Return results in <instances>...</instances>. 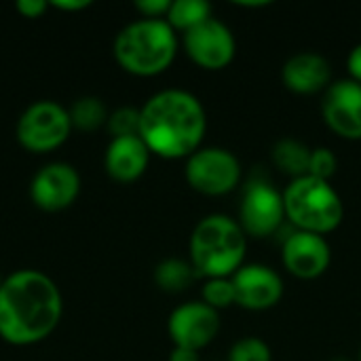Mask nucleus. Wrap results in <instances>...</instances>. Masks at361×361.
<instances>
[{
  "instance_id": "b1692460",
  "label": "nucleus",
  "mask_w": 361,
  "mask_h": 361,
  "mask_svg": "<svg viewBox=\"0 0 361 361\" xmlns=\"http://www.w3.org/2000/svg\"><path fill=\"white\" fill-rule=\"evenodd\" d=\"M336 169H338V159L330 148H324V146L313 148L311 163H309V176L330 182L332 176L336 173Z\"/></svg>"
},
{
  "instance_id": "9b49d317",
  "label": "nucleus",
  "mask_w": 361,
  "mask_h": 361,
  "mask_svg": "<svg viewBox=\"0 0 361 361\" xmlns=\"http://www.w3.org/2000/svg\"><path fill=\"white\" fill-rule=\"evenodd\" d=\"M322 116L330 131L343 140H361V85L343 78L334 80L322 97Z\"/></svg>"
},
{
  "instance_id": "4be33fe9",
  "label": "nucleus",
  "mask_w": 361,
  "mask_h": 361,
  "mask_svg": "<svg viewBox=\"0 0 361 361\" xmlns=\"http://www.w3.org/2000/svg\"><path fill=\"white\" fill-rule=\"evenodd\" d=\"M112 137H127V135H140V108L123 106L108 114L106 123Z\"/></svg>"
},
{
  "instance_id": "aec40b11",
  "label": "nucleus",
  "mask_w": 361,
  "mask_h": 361,
  "mask_svg": "<svg viewBox=\"0 0 361 361\" xmlns=\"http://www.w3.org/2000/svg\"><path fill=\"white\" fill-rule=\"evenodd\" d=\"M68 112H70L72 129L95 131L108 123V110H106L104 102L99 97H93V95L78 97Z\"/></svg>"
},
{
  "instance_id": "7c9ffc66",
  "label": "nucleus",
  "mask_w": 361,
  "mask_h": 361,
  "mask_svg": "<svg viewBox=\"0 0 361 361\" xmlns=\"http://www.w3.org/2000/svg\"><path fill=\"white\" fill-rule=\"evenodd\" d=\"M360 361H361V347H360Z\"/></svg>"
},
{
  "instance_id": "423d86ee",
  "label": "nucleus",
  "mask_w": 361,
  "mask_h": 361,
  "mask_svg": "<svg viewBox=\"0 0 361 361\" xmlns=\"http://www.w3.org/2000/svg\"><path fill=\"white\" fill-rule=\"evenodd\" d=\"M184 178L199 195L224 197L241 184L243 167L237 154L228 148L201 146L186 159Z\"/></svg>"
},
{
  "instance_id": "f8f14e48",
  "label": "nucleus",
  "mask_w": 361,
  "mask_h": 361,
  "mask_svg": "<svg viewBox=\"0 0 361 361\" xmlns=\"http://www.w3.org/2000/svg\"><path fill=\"white\" fill-rule=\"evenodd\" d=\"M80 195V173L70 163H49L30 182V197L42 212H61Z\"/></svg>"
},
{
  "instance_id": "f3484780",
  "label": "nucleus",
  "mask_w": 361,
  "mask_h": 361,
  "mask_svg": "<svg viewBox=\"0 0 361 361\" xmlns=\"http://www.w3.org/2000/svg\"><path fill=\"white\" fill-rule=\"evenodd\" d=\"M197 279H201V275L197 273V269L192 267L190 260L165 258L154 269V283L159 286V290H163L167 294H182Z\"/></svg>"
},
{
  "instance_id": "f257e3e1",
  "label": "nucleus",
  "mask_w": 361,
  "mask_h": 361,
  "mask_svg": "<svg viewBox=\"0 0 361 361\" xmlns=\"http://www.w3.org/2000/svg\"><path fill=\"white\" fill-rule=\"evenodd\" d=\"M63 315L57 283L34 269L6 275L0 283V338L15 347L36 345L53 334Z\"/></svg>"
},
{
  "instance_id": "393cba45",
  "label": "nucleus",
  "mask_w": 361,
  "mask_h": 361,
  "mask_svg": "<svg viewBox=\"0 0 361 361\" xmlns=\"http://www.w3.org/2000/svg\"><path fill=\"white\" fill-rule=\"evenodd\" d=\"M133 6L144 19H165L169 13L171 0H137Z\"/></svg>"
},
{
  "instance_id": "20e7f679",
  "label": "nucleus",
  "mask_w": 361,
  "mask_h": 361,
  "mask_svg": "<svg viewBox=\"0 0 361 361\" xmlns=\"http://www.w3.org/2000/svg\"><path fill=\"white\" fill-rule=\"evenodd\" d=\"M178 34L165 19H135L114 38V59L133 76L163 74L178 55Z\"/></svg>"
},
{
  "instance_id": "412c9836",
  "label": "nucleus",
  "mask_w": 361,
  "mask_h": 361,
  "mask_svg": "<svg viewBox=\"0 0 361 361\" xmlns=\"http://www.w3.org/2000/svg\"><path fill=\"white\" fill-rule=\"evenodd\" d=\"M201 300L218 313L237 305V296H235V288H233L231 277L205 279L203 288H201Z\"/></svg>"
},
{
  "instance_id": "cd10ccee",
  "label": "nucleus",
  "mask_w": 361,
  "mask_h": 361,
  "mask_svg": "<svg viewBox=\"0 0 361 361\" xmlns=\"http://www.w3.org/2000/svg\"><path fill=\"white\" fill-rule=\"evenodd\" d=\"M49 6L72 13V11H82V8L91 6V0H53V2H49Z\"/></svg>"
},
{
  "instance_id": "2eb2a0df",
  "label": "nucleus",
  "mask_w": 361,
  "mask_h": 361,
  "mask_svg": "<svg viewBox=\"0 0 361 361\" xmlns=\"http://www.w3.org/2000/svg\"><path fill=\"white\" fill-rule=\"evenodd\" d=\"M281 80L296 95L324 93L332 85V66L317 51H300L283 63Z\"/></svg>"
},
{
  "instance_id": "c85d7f7f",
  "label": "nucleus",
  "mask_w": 361,
  "mask_h": 361,
  "mask_svg": "<svg viewBox=\"0 0 361 361\" xmlns=\"http://www.w3.org/2000/svg\"><path fill=\"white\" fill-rule=\"evenodd\" d=\"M167 361H201V360H199V353H197V351L182 349V347H173V349H171V353H169V360Z\"/></svg>"
},
{
  "instance_id": "0eeeda50",
  "label": "nucleus",
  "mask_w": 361,
  "mask_h": 361,
  "mask_svg": "<svg viewBox=\"0 0 361 361\" xmlns=\"http://www.w3.org/2000/svg\"><path fill=\"white\" fill-rule=\"evenodd\" d=\"M72 131L70 112L51 99H40L30 104L17 121V142L21 148L42 154L66 144Z\"/></svg>"
},
{
  "instance_id": "6ab92c4d",
  "label": "nucleus",
  "mask_w": 361,
  "mask_h": 361,
  "mask_svg": "<svg viewBox=\"0 0 361 361\" xmlns=\"http://www.w3.org/2000/svg\"><path fill=\"white\" fill-rule=\"evenodd\" d=\"M212 4L205 0H171L169 13L165 21L176 30V32H190L192 27L201 25L203 21L212 19Z\"/></svg>"
},
{
  "instance_id": "2f4dec72",
  "label": "nucleus",
  "mask_w": 361,
  "mask_h": 361,
  "mask_svg": "<svg viewBox=\"0 0 361 361\" xmlns=\"http://www.w3.org/2000/svg\"><path fill=\"white\" fill-rule=\"evenodd\" d=\"M0 283H2V279H0Z\"/></svg>"
},
{
  "instance_id": "f03ea898",
  "label": "nucleus",
  "mask_w": 361,
  "mask_h": 361,
  "mask_svg": "<svg viewBox=\"0 0 361 361\" xmlns=\"http://www.w3.org/2000/svg\"><path fill=\"white\" fill-rule=\"evenodd\" d=\"M205 133L207 112L190 91L165 89L140 108V137L161 159H188L201 148Z\"/></svg>"
},
{
  "instance_id": "7ed1b4c3",
  "label": "nucleus",
  "mask_w": 361,
  "mask_h": 361,
  "mask_svg": "<svg viewBox=\"0 0 361 361\" xmlns=\"http://www.w3.org/2000/svg\"><path fill=\"white\" fill-rule=\"evenodd\" d=\"M188 254L201 279L233 277L245 264L247 235L235 218L209 214L195 224Z\"/></svg>"
},
{
  "instance_id": "6e6552de",
  "label": "nucleus",
  "mask_w": 361,
  "mask_h": 361,
  "mask_svg": "<svg viewBox=\"0 0 361 361\" xmlns=\"http://www.w3.org/2000/svg\"><path fill=\"white\" fill-rule=\"evenodd\" d=\"M237 222L241 224L247 237L254 239L273 237L286 222L283 192L277 190L267 180L247 182L241 195Z\"/></svg>"
},
{
  "instance_id": "a878e982",
  "label": "nucleus",
  "mask_w": 361,
  "mask_h": 361,
  "mask_svg": "<svg viewBox=\"0 0 361 361\" xmlns=\"http://www.w3.org/2000/svg\"><path fill=\"white\" fill-rule=\"evenodd\" d=\"M15 8L19 11V15L27 17V19H36L49 8V2L47 0H17Z\"/></svg>"
},
{
  "instance_id": "bb28decb",
  "label": "nucleus",
  "mask_w": 361,
  "mask_h": 361,
  "mask_svg": "<svg viewBox=\"0 0 361 361\" xmlns=\"http://www.w3.org/2000/svg\"><path fill=\"white\" fill-rule=\"evenodd\" d=\"M347 68H349V78L361 85V42L351 49L347 57Z\"/></svg>"
},
{
  "instance_id": "5701e85b",
  "label": "nucleus",
  "mask_w": 361,
  "mask_h": 361,
  "mask_svg": "<svg viewBox=\"0 0 361 361\" xmlns=\"http://www.w3.org/2000/svg\"><path fill=\"white\" fill-rule=\"evenodd\" d=\"M228 361H273V353L267 341L258 336H245L231 347Z\"/></svg>"
},
{
  "instance_id": "4468645a",
  "label": "nucleus",
  "mask_w": 361,
  "mask_h": 361,
  "mask_svg": "<svg viewBox=\"0 0 361 361\" xmlns=\"http://www.w3.org/2000/svg\"><path fill=\"white\" fill-rule=\"evenodd\" d=\"M237 305L247 311H269L283 296L281 275L267 264H243L233 277Z\"/></svg>"
},
{
  "instance_id": "dca6fc26",
  "label": "nucleus",
  "mask_w": 361,
  "mask_h": 361,
  "mask_svg": "<svg viewBox=\"0 0 361 361\" xmlns=\"http://www.w3.org/2000/svg\"><path fill=\"white\" fill-rule=\"evenodd\" d=\"M148 163H150V150L140 135L112 137L104 157L108 176L121 184L140 180L146 173Z\"/></svg>"
},
{
  "instance_id": "1a4fd4ad",
  "label": "nucleus",
  "mask_w": 361,
  "mask_h": 361,
  "mask_svg": "<svg viewBox=\"0 0 361 361\" xmlns=\"http://www.w3.org/2000/svg\"><path fill=\"white\" fill-rule=\"evenodd\" d=\"M182 44L188 59L209 72L228 68L237 53V40L233 30L216 17L182 34Z\"/></svg>"
},
{
  "instance_id": "a211bd4d",
  "label": "nucleus",
  "mask_w": 361,
  "mask_h": 361,
  "mask_svg": "<svg viewBox=\"0 0 361 361\" xmlns=\"http://www.w3.org/2000/svg\"><path fill=\"white\" fill-rule=\"evenodd\" d=\"M311 152L313 148H309L307 144H302L300 140L294 137H283L273 146V163L277 165L279 171L288 173L292 180L309 176V163H311Z\"/></svg>"
},
{
  "instance_id": "ddd939ff",
  "label": "nucleus",
  "mask_w": 361,
  "mask_h": 361,
  "mask_svg": "<svg viewBox=\"0 0 361 361\" xmlns=\"http://www.w3.org/2000/svg\"><path fill=\"white\" fill-rule=\"evenodd\" d=\"M281 262L290 275L302 281L322 277L332 262V247L326 237L294 231L281 245Z\"/></svg>"
},
{
  "instance_id": "9d476101",
  "label": "nucleus",
  "mask_w": 361,
  "mask_h": 361,
  "mask_svg": "<svg viewBox=\"0 0 361 361\" xmlns=\"http://www.w3.org/2000/svg\"><path fill=\"white\" fill-rule=\"evenodd\" d=\"M220 332V313L203 300H188L176 307L167 319V334L173 347L203 351Z\"/></svg>"
},
{
  "instance_id": "c756f323",
  "label": "nucleus",
  "mask_w": 361,
  "mask_h": 361,
  "mask_svg": "<svg viewBox=\"0 0 361 361\" xmlns=\"http://www.w3.org/2000/svg\"><path fill=\"white\" fill-rule=\"evenodd\" d=\"M332 361H349V360H345V357H336V360H332Z\"/></svg>"
},
{
  "instance_id": "39448f33",
  "label": "nucleus",
  "mask_w": 361,
  "mask_h": 361,
  "mask_svg": "<svg viewBox=\"0 0 361 361\" xmlns=\"http://www.w3.org/2000/svg\"><path fill=\"white\" fill-rule=\"evenodd\" d=\"M286 220L296 231L330 235L345 220V203L334 186L326 180L302 176L290 180L283 190Z\"/></svg>"
}]
</instances>
